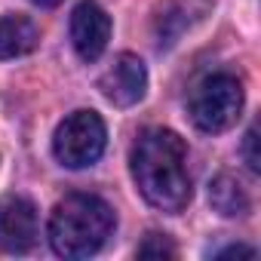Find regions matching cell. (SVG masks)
<instances>
[{"mask_svg":"<svg viewBox=\"0 0 261 261\" xmlns=\"http://www.w3.org/2000/svg\"><path fill=\"white\" fill-rule=\"evenodd\" d=\"M133 178L139 194L160 212H181L191 203L188 145L172 129H148L133 148Z\"/></svg>","mask_w":261,"mask_h":261,"instance_id":"cell-1","label":"cell"},{"mask_svg":"<svg viewBox=\"0 0 261 261\" xmlns=\"http://www.w3.org/2000/svg\"><path fill=\"white\" fill-rule=\"evenodd\" d=\"M37 237H40L37 206L28 197L10 194L0 200V249L25 255L37 246Z\"/></svg>","mask_w":261,"mask_h":261,"instance_id":"cell-5","label":"cell"},{"mask_svg":"<svg viewBox=\"0 0 261 261\" xmlns=\"http://www.w3.org/2000/svg\"><path fill=\"white\" fill-rule=\"evenodd\" d=\"M31 4H37V7H59L62 0H31Z\"/></svg>","mask_w":261,"mask_h":261,"instance_id":"cell-13","label":"cell"},{"mask_svg":"<svg viewBox=\"0 0 261 261\" xmlns=\"http://www.w3.org/2000/svg\"><path fill=\"white\" fill-rule=\"evenodd\" d=\"M209 203L224 218H240V215H246L252 209V200H249L246 188L233 175H227V172H221L218 178H212V185H209Z\"/></svg>","mask_w":261,"mask_h":261,"instance_id":"cell-9","label":"cell"},{"mask_svg":"<svg viewBox=\"0 0 261 261\" xmlns=\"http://www.w3.org/2000/svg\"><path fill=\"white\" fill-rule=\"evenodd\" d=\"M178 249L172 243V237L166 233H148L145 243L139 246V258H175Z\"/></svg>","mask_w":261,"mask_h":261,"instance_id":"cell-10","label":"cell"},{"mask_svg":"<svg viewBox=\"0 0 261 261\" xmlns=\"http://www.w3.org/2000/svg\"><path fill=\"white\" fill-rule=\"evenodd\" d=\"M243 105H246V92L233 74H209L194 86L188 114L194 126L203 133H224L240 120Z\"/></svg>","mask_w":261,"mask_h":261,"instance_id":"cell-3","label":"cell"},{"mask_svg":"<svg viewBox=\"0 0 261 261\" xmlns=\"http://www.w3.org/2000/svg\"><path fill=\"white\" fill-rule=\"evenodd\" d=\"M105 142H108L105 120L95 111H74L56 129L53 154L68 169H86L105 154Z\"/></svg>","mask_w":261,"mask_h":261,"instance_id":"cell-4","label":"cell"},{"mask_svg":"<svg viewBox=\"0 0 261 261\" xmlns=\"http://www.w3.org/2000/svg\"><path fill=\"white\" fill-rule=\"evenodd\" d=\"M218 258H255V249L252 246H227V249H221V252H215Z\"/></svg>","mask_w":261,"mask_h":261,"instance_id":"cell-12","label":"cell"},{"mask_svg":"<svg viewBox=\"0 0 261 261\" xmlns=\"http://www.w3.org/2000/svg\"><path fill=\"white\" fill-rule=\"evenodd\" d=\"M40 31L28 16H0V59H19L34 53Z\"/></svg>","mask_w":261,"mask_h":261,"instance_id":"cell-8","label":"cell"},{"mask_svg":"<svg viewBox=\"0 0 261 261\" xmlns=\"http://www.w3.org/2000/svg\"><path fill=\"white\" fill-rule=\"evenodd\" d=\"M98 89L117 108L139 105L145 98V92H148V68H145V62L139 56H133V53H120L114 59V65L98 77Z\"/></svg>","mask_w":261,"mask_h":261,"instance_id":"cell-6","label":"cell"},{"mask_svg":"<svg viewBox=\"0 0 261 261\" xmlns=\"http://www.w3.org/2000/svg\"><path fill=\"white\" fill-rule=\"evenodd\" d=\"M114 209L95 194H68L49 215V243L62 258H89L114 233Z\"/></svg>","mask_w":261,"mask_h":261,"instance_id":"cell-2","label":"cell"},{"mask_svg":"<svg viewBox=\"0 0 261 261\" xmlns=\"http://www.w3.org/2000/svg\"><path fill=\"white\" fill-rule=\"evenodd\" d=\"M255 145H258V129L252 126L249 133H246V142H243V154H246V163H249V169H252V172H261V157H258Z\"/></svg>","mask_w":261,"mask_h":261,"instance_id":"cell-11","label":"cell"},{"mask_svg":"<svg viewBox=\"0 0 261 261\" xmlns=\"http://www.w3.org/2000/svg\"><path fill=\"white\" fill-rule=\"evenodd\" d=\"M111 40V16L95 4V0H83L71 13V43L83 62L101 59Z\"/></svg>","mask_w":261,"mask_h":261,"instance_id":"cell-7","label":"cell"}]
</instances>
